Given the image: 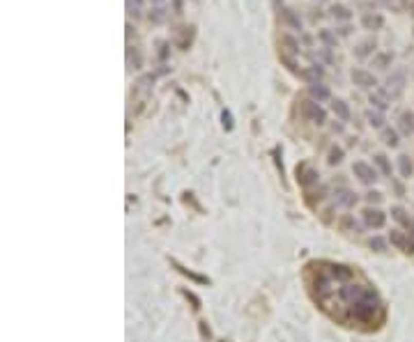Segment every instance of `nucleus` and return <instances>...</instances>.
Instances as JSON below:
<instances>
[{
	"label": "nucleus",
	"instance_id": "3",
	"mask_svg": "<svg viewBox=\"0 0 414 342\" xmlns=\"http://www.w3.org/2000/svg\"><path fill=\"white\" fill-rule=\"evenodd\" d=\"M371 103L375 108H380V111H384V108L391 103V99H389V94L384 92V90H375V92L371 94Z\"/></svg>",
	"mask_w": 414,
	"mask_h": 342
},
{
	"label": "nucleus",
	"instance_id": "14",
	"mask_svg": "<svg viewBox=\"0 0 414 342\" xmlns=\"http://www.w3.org/2000/svg\"><path fill=\"white\" fill-rule=\"evenodd\" d=\"M382 138H384V142H387V145H391V147L398 145V136H396V131H391V129H387V131L382 133Z\"/></svg>",
	"mask_w": 414,
	"mask_h": 342
},
{
	"label": "nucleus",
	"instance_id": "17",
	"mask_svg": "<svg viewBox=\"0 0 414 342\" xmlns=\"http://www.w3.org/2000/svg\"><path fill=\"white\" fill-rule=\"evenodd\" d=\"M320 37H322V42H327L329 46H336V37H334V34H329L327 30H324V32H320Z\"/></svg>",
	"mask_w": 414,
	"mask_h": 342
},
{
	"label": "nucleus",
	"instance_id": "6",
	"mask_svg": "<svg viewBox=\"0 0 414 342\" xmlns=\"http://www.w3.org/2000/svg\"><path fill=\"white\" fill-rule=\"evenodd\" d=\"M334 113H336V115L341 117V120H348V117H350V108H348V103L341 101V99H336V101H334Z\"/></svg>",
	"mask_w": 414,
	"mask_h": 342
},
{
	"label": "nucleus",
	"instance_id": "5",
	"mask_svg": "<svg viewBox=\"0 0 414 342\" xmlns=\"http://www.w3.org/2000/svg\"><path fill=\"white\" fill-rule=\"evenodd\" d=\"M332 16L334 19H343V21H348V19H352V12H350L345 5H334L332 7Z\"/></svg>",
	"mask_w": 414,
	"mask_h": 342
},
{
	"label": "nucleus",
	"instance_id": "16",
	"mask_svg": "<svg viewBox=\"0 0 414 342\" xmlns=\"http://www.w3.org/2000/svg\"><path fill=\"white\" fill-rule=\"evenodd\" d=\"M368 120H371L373 127H382V115H377V113H368Z\"/></svg>",
	"mask_w": 414,
	"mask_h": 342
},
{
	"label": "nucleus",
	"instance_id": "10",
	"mask_svg": "<svg viewBox=\"0 0 414 342\" xmlns=\"http://www.w3.org/2000/svg\"><path fill=\"white\" fill-rule=\"evenodd\" d=\"M127 12L134 14V16H141L143 14V0H127Z\"/></svg>",
	"mask_w": 414,
	"mask_h": 342
},
{
	"label": "nucleus",
	"instance_id": "15",
	"mask_svg": "<svg viewBox=\"0 0 414 342\" xmlns=\"http://www.w3.org/2000/svg\"><path fill=\"white\" fill-rule=\"evenodd\" d=\"M373 48H375V42H373V39H368V42H364L361 46L357 48V56H368Z\"/></svg>",
	"mask_w": 414,
	"mask_h": 342
},
{
	"label": "nucleus",
	"instance_id": "19",
	"mask_svg": "<svg viewBox=\"0 0 414 342\" xmlns=\"http://www.w3.org/2000/svg\"><path fill=\"white\" fill-rule=\"evenodd\" d=\"M152 3L157 5V9H166V5H168V0H152Z\"/></svg>",
	"mask_w": 414,
	"mask_h": 342
},
{
	"label": "nucleus",
	"instance_id": "8",
	"mask_svg": "<svg viewBox=\"0 0 414 342\" xmlns=\"http://www.w3.org/2000/svg\"><path fill=\"white\" fill-rule=\"evenodd\" d=\"M401 129L405 133H412L414 131V115H412V113H403V115H401Z\"/></svg>",
	"mask_w": 414,
	"mask_h": 342
},
{
	"label": "nucleus",
	"instance_id": "1",
	"mask_svg": "<svg viewBox=\"0 0 414 342\" xmlns=\"http://www.w3.org/2000/svg\"><path fill=\"white\" fill-rule=\"evenodd\" d=\"M352 81L357 83V85H361V87H373V85H377V78L373 76V74L364 71V69H354V71H352Z\"/></svg>",
	"mask_w": 414,
	"mask_h": 342
},
{
	"label": "nucleus",
	"instance_id": "7",
	"mask_svg": "<svg viewBox=\"0 0 414 342\" xmlns=\"http://www.w3.org/2000/svg\"><path fill=\"white\" fill-rule=\"evenodd\" d=\"M302 76L308 78L310 83H318L320 78H322V69H320V64H318V67H308L306 71H302Z\"/></svg>",
	"mask_w": 414,
	"mask_h": 342
},
{
	"label": "nucleus",
	"instance_id": "9",
	"mask_svg": "<svg viewBox=\"0 0 414 342\" xmlns=\"http://www.w3.org/2000/svg\"><path fill=\"white\" fill-rule=\"evenodd\" d=\"M281 14H283V21H285V23H290V26H292V28H297V30H302V21H299V19L292 14V9H283V12H281Z\"/></svg>",
	"mask_w": 414,
	"mask_h": 342
},
{
	"label": "nucleus",
	"instance_id": "13",
	"mask_svg": "<svg viewBox=\"0 0 414 342\" xmlns=\"http://www.w3.org/2000/svg\"><path fill=\"white\" fill-rule=\"evenodd\" d=\"M281 42H283L285 46H288V51H290V53H297V51H299V44L295 42V39L290 37V34H283V37H281Z\"/></svg>",
	"mask_w": 414,
	"mask_h": 342
},
{
	"label": "nucleus",
	"instance_id": "2",
	"mask_svg": "<svg viewBox=\"0 0 414 342\" xmlns=\"http://www.w3.org/2000/svg\"><path fill=\"white\" fill-rule=\"evenodd\" d=\"M304 115L310 117L313 122H318V124H322V122H324V111L318 106V103H313V101L304 103Z\"/></svg>",
	"mask_w": 414,
	"mask_h": 342
},
{
	"label": "nucleus",
	"instance_id": "12",
	"mask_svg": "<svg viewBox=\"0 0 414 342\" xmlns=\"http://www.w3.org/2000/svg\"><path fill=\"white\" fill-rule=\"evenodd\" d=\"M398 163H401V172L405 177H410L412 175V161H410V156H401L398 158Z\"/></svg>",
	"mask_w": 414,
	"mask_h": 342
},
{
	"label": "nucleus",
	"instance_id": "11",
	"mask_svg": "<svg viewBox=\"0 0 414 342\" xmlns=\"http://www.w3.org/2000/svg\"><path fill=\"white\" fill-rule=\"evenodd\" d=\"M310 94H313V97H318V99H327V97H329V90H327L324 85H318V83H313V85H310Z\"/></svg>",
	"mask_w": 414,
	"mask_h": 342
},
{
	"label": "nucleus",
	"instance_id": "4",
	"mask_svg": "<svg viewBox=\"0 0 414 342\" xmlns=\"http://www.w3.org/2000/svg\"><path fill=\"white\" fill-rule=\"evenodd\" d=\"M361 23L368 28V30H377V28H382L384 19L380 16V14H366V16L361 19Z\"/></svg>",
	"mask_w": 414,
	"mask_h": 342
},
{
	"label": "nucleus",
	"instance_id": "20",
	"mask_svg": "<svg viewBox=\"0 0 414 342\" xmlns=\"http://www.w3.org/2000/svg\"><path fill=\"white\" fill-rule=\"evenodd\" d=\"M384 3H389V0H384Z\"/></svg>",
	"mask_w": 414,
	"mask_h": 342
},
{
	"label": "nucleus",
	"instance_id": "18",
	"mask_svg": "<svg viewBox=\"0 0 414 342\" xmlns=\"http://www.w3.org/2000/svg\"><path fill=\"white\" fill-rule=\"evenodd\" d=\"M377 64H380V67H382L384 69V64H387V62H391V56H380L377 58V60H375Z\"/></svg>",
	"mask_w": 414,
	"mask_h": 342
}]
</instances>
